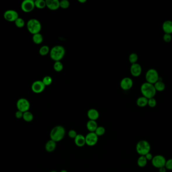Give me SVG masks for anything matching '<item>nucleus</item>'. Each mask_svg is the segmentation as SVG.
Listing matches in <instances>:
<instances>
[{
  "label": "nucleus",
  "instance_id": "9b49d317",
  "mask_svg": "<svg viewBox=\"0 0 172 172\" xmlns=\"http://www.w3.org/2000/svg\"><path fill=\"white\" fill-rule=\"evenodd\" d=\"M4 17L7 21L15 22L17 19L19 18V15L16 11L13 10H9L5 12Z\"/></svg>",
  "mask_w": 172,
  "mask_h": 172
},
{
  "label": "nucleus",
  "instance_id": "2f4dec72",
  "mask_svg": "<svg viewBox=\"0 0 172 172\" xmlns=\"http://www.w3.org/2000/svg\"><path fill=\"white\" fill-rule=\"evenodd\" d=\"M60 7L62 8L63 9H67L70 6V3L67 0H62L60 1Z\"/></svg>",
  "mask_w": 172,
  "mask_h": 172
},
{
  "label": "nucleus",
  "instance_id": "4be33fe9",
  "mask_svg": "<svg viewBox=\"0 0 172 172\" xmlns=\"http://www.w3.org/2000/svg\"><path fill=\"white\" fill-rule=\"evenodd\" d=\"M154 85L156 91L158 92H163L166 88L165 83L162 81L159 80Z\"/></svg>",
  "mask_w": 172,
  "mask_h": 172
},
{
  "label": "nucleus",
  "instance_id": "c9c22d12",
  "mask_svg": "<svg viewBox=\"0 0 172 172\" xmlns=\"http://www.w3.org/2000/svg\"><path fill=\"white\" fill-rule=\"evenodd\" d=\"M77 135H78V134L74 130H70L68 132V136H69V137L72 138V139H74L76 137Z\"/></svg>",
  "mask_w": 172,
  "mask_h": 172
},
{
  "label": "nucleus",
  "instance_id": "72a5a7b5",
  "mask_svg": "<svg viewBox=\"0 0 172 172\" xmlns=\"http://www.w3.org/2000/svg\"><path fill=\"white\" fill-rule=\"evenodd\" d=\"M147 105L150 108H154L157 105V101L154 98H151L148 99V104Z\"/></svg>",
  "mask_w": 172,
  "mask_h": 172
},
{
  "label": "nucleus",
  "instance_id": "c85d7f7f",
  "mask_svg": "<svg viewBox=\"0 0 172 172\" xmlns=\"http://www.w3.org/2000/svg\"><path fill=\"white\" fill-rule=\"evenodd\" d=\"M95 133L98 137L103 135L105 133V129L103 126H98L95 131Z\"/></svg>",
  "mask_w": 172,
  "mask_h": 172
},
{
  "label": "nucleus",
  "instance_id": "423d86ee",
  "mask_svg": "<svg viewBox=\"0 0 172 172\" xmlns=\"http://www.w3.org/2000/svg\"><path fill=\"white\" fill-rule=\"evenodd\" d=\"M145 79L147 82L150 84H155L159 80V75L158 71L154 69H149L145 74Z\"/></svg>",
  "mask_w": 172,
  "mask_h": 172
},
{
  "label": "nucleus",
  "instance_id": "6e6552de",
  "mask_svg": "<svg viewBox=\"0 0 172 172\" xmlns=\"http://www.w3.org/2000/svg\"><path fill=\"white\" fill-rule=\"evenodd\" d=\"M166 159L164 156L161 155H157L154 156L152 160V165L156 168H161V167H165Z\"/></svg>",
  "mask_w": 172,
  "mask_h": 172
},
{
  "label": "nucleus",
  "instance_id": "0eeeda50",
  "mask_svg": "<svg viewBox=\"0 0 172 172\" xmlns=\"http://www.w3.org/2000/svg\"><path fill=\"white\" fill-rule=\"evenodd\" d=\"M16 106L18 111L24 113L29 111V109L30 107V104L27 99L21 98L17 101Z\"/></svg>",
  "mask_w": 172,
  "mask_h": 172
},
{
  "label": "nucleus",
  "instance_id": "5701e85b",
  "mask_svg": "<svg viewBox=\"0 0 172 172\" xmlns=\"http://www.w3.org/2000/svg\"><path fill=\"white\" fill-rule=\"evenodd\" d=\"M32 40L33 42H34L35 44H41L44 38L42 35H41L40 33H38L33 35Z\"/></svg>",
  "mask_w": 172,
  "mask_h": 172
},
{
  "label": "nucleus",
  "instance_id": "a211bd4d",
  "mask_svg": "<svg viewBox=\"0 0 172 172\" xmlns=\"http://www.w3.org/2000/svg\"><path fill=\"white\" fill-rule=\"evenodd\" d=\"M163 31L165 33L171 35L172 33V21L171 20H166L163 23L162 25Z\"/></svg>",
  "mask_w": 172,
  "mask_h": 172
},
{
  "label": "nucleus",
  "instance_id": "a878e982",
  "mask_svg": "<svg viewBox=\"0 0 172 172\" xmlns=\"http://www.w3.org/2000/svg\"><path fill=\"white\" fill-rule=\"evenodd\" d=\"M34 4L35 7L39 9H42L46 7V2L44 0H36L34 1Z\"/></svg>",
  "mask_w": 172,
  "mask_h": 172
},
{
  "label": "nucleus",
  "instance_id": "f03ea898",
  "mask_svg": "<svg viewBox=\"0 0 172 172\" xmlns=\"http://www.w3.org/2000/svg\"><path fill=\"white\" fill-rule=\"evenodd\" d=\"M140 91L143 97H146L148 99L154 98L157 93L154 84H150L148 82L143 83L141 85Z\"/></svg>",
  "mask_w": 172,
  "mask_h": 172
},
{
  "label": "nucleus",
  "instance_id": "20e7f679",
  "mask_svg": "<svg viewBox=\"0 0 172 172\" xmlns=\"http://www.w3.org/2000/svg\"><path fill=\"white\" fill-rule=\"evenodd\" d=\"M41 27V24L39 21L36 19H31L27 22V30L33 35L39 33Z\"/></svg>",
  "mask_w": 172,
  "mask_h": 172
},
{
  "label": "nucleus",
  "instance_id": "6ab92c4d",
  "mask_svg": "<svg viewBox=\"0 0 172 172\" xmlns=\"http://www.w3.org/2000/svg\"><path fill=\"white\" fill-rule=\"evenodd\" d=\"M56 147V142L50 139L46 143L45 145V150L47 152H54Z\"/></svg>",
  "mask_w": 172,
  "mask_h": 172
},
{
  "label": "nucleus",
  "instance_id": "b1692460",
  "mask_svg": "<svg viewBox=\"0 0 172 172\" xmlns=\"http://www.w3.org/2000/svg\"><path fill=\"white\" fill-rule=\"evenodd\" d=\"M147 163V160L145 156H140L138 157L137 161L138 166L140 168H143L145 167Z\"/></svg>",
  "mask_w": 172,
  "mask_h": 172
},
{
  "label": "nucleus",
  "instance_id": "9d476101",
  "mask_svg": "<svg viewBox=\"0 0 172 172\" xmlns=\"http://www.w3.org/2000/svg\"><path fill=\"white\" fill-rule=\"evenodd\" d=\"M34 1L33 0H25L23 1L21 5L22 11L25 13H29L34 9Z\"/></svg>",
  "mask_w": 172,
  "mask_h": 172
},
{
  "label": "nucleus",
  "instance_id": "412c9836",
  "mask_svg": "<svg viewBox=\"0 0 172 172\" xmlns=\"http://www.w3.org/2000/svg\"><path fill=\"white\" fill-rule=\"evenodd\" d=\"M148 104V99H147L146 97H140L138 98L137 101H136V104L138 106L143 108L145 106H147Z\"/></svg>",
  "mask_w": 172,
  "mask_h": 172
},
{
  "label": "nucleus",
  "instance_id": "aec40b11",
  "mask_svg": "<svg viewBox=\"0 0 172 172\" xmlns=\"http://www.w3.org/2000/svg\"><path fill=\"white\" fill-rule=\"evenodd\" d=\"M86 127L89 132H95L98 126L96 121L89 120V121L87 122Z\"/></svg>",
  "mask_w": 172,
  "mask_h": 172
},
{
  "label": "nucleus",
  "instance_id": "2eb2a0df",
  "mask_svg": "<svg viewBox=\"0 0 172 172\" xmlns=\"http://www.w3.org/2000/svg\"><path fill=\"white\" fill-rule=\"evenodd\" d=\"M46 6L51 10H56L60 7L58 0H46Z\"/></svg>",
  "mask_w": 172,
  "mask_h": 172
},
{
  "label": "nucleus",
  "instance_id": "4468645a",
  "mask_svg": "<svg viewBox=\"0 0 172 172\" xmlns=\"http://www.w3.org/2000/svg\"><path fill=\"white\" fill-rule=\"evenodd\" d=\"M142 72V68L138 63L132 64L131 67V73L134 77H138Z\"/></svg>",
  "mask_w": 172,
  "mask_h": 172
},
{
  "label": "nucleus",
  "instance_id": "58836bf2",
  "mask_svg": "<svg viewBox=\"0 0 172 172\" xmlns=\"http://www.w3.org/2000/svg\"><path fill=\"white\" fill-rule=\"evenodd\" d=\"M146 157V159H147V161H152V158H153V156H152V154L150 153V152H149L148 154H147L145 156Z\"/></svg>",
  "mask_w": 172,
  "mask_h": 172
},
{
  "label": "nucleus",
  "instance_id": "7c9ffc66",
  "mask_svg": "<svg viewBox=\"0 0 172 172\" xmlns=\"http://www.w3.org/2000/svg\"><path fill=\"white\" fill-rule=\"evenodd\" d=\"M42 82L45 85V86H49L53 82V79L49 76H46L44 77L42 80Z\"/></svg>",
  "mask_w": 172,
  "mask_h": 172
},
{
  "label": "nucleus",
  "instance_id": "1a4fd4ad",
  "mask_svg": "<svg viewBox=\"0 0 172 172\" xmlns=\"http://www.w3.org/2000/svg\"><path fill=\"white\" fill-rule=\"evenodd\" d=\"M98 137L95 132H89L85 136L86 145L90 147L94 146L98 142Z\"/></svg>",
  "mask_w": 172,
  "mask_h": 172
},
{
  "label": "nucleus",
  "instance_id": "393cba45",
  "mask_svg": "<svg viewBox=\"0 0 172 172\" xmlns=\"http://www.w3.org/2000/svg\"><path fill=\"white\" fill-rule=\"evenodd\" d=\"M22 118L26 122H31L33 120L34 117H33V115L32 113L29 112V111H27V112L23 113V115Z\"/></svg>",
  "mask_w": 172,
  "mask_h": 172
},
{
  "label": "nucleus",
  "instance_id": "cd10ccee",
  "mask_svg": "<svg viewBox=\"0 0 172 172\" xmlns=\"http://www.w3.org/2000/svg\"><path fill=\"white\" fill-rule=\"evenodd\" d=\"M49 51H50V49H49V48L48 46H44L40 48L39 53L40 55L44 56L47 55L49 53Z\"/></svg>",
  "mask_w": 172,
  "mask_h": 172
},
{
  "label": "nucleus",
  "instance_id": "dca6fc26",
  "mask_svg": "<svg viewBox=\"0 0 172 172\" xmlns=\"http://www.w3.org/2000/svg\"><path fill=\"white\" fill-rule=\"evenodd\" d=\"M88 117L90 120L96 121L99 117V113L95 109H91L87 112Z\"/></svg>",
  "mask_w": 172,
  "mask_h": 172
},
{
  "label": "nucleus",
  "instance_id": "4c0bfd02",
  "mask_svg": "<svg viewBox=\"0 0 172 172\" xmlns=\"http://www.w3.org/2000/svg\"><path fill=\"white\" fill-rule=\"evenodd\" d=\"M23 113L19 111H17L16 113H15V117L17 118V119H21L23 118Z\"/></svg>",
  "mask_w": 172,
  "mask_h": 172
},
{
  "label": "nucleus",
  "instance_id": "ddd939ff",
  "mask_svg": "<svg viewBox=\"0 0 172 172\" xmlns=\"http://www.w3.org/2000/svg\"><path fill=\"white\" fill-rule=\"evenodd\" d=\"M132 79L129 77H125L122 79L120 82V87L124 90H128L132 88L133 86Z\"/></svg>",
  "mask_w": 172,
  "mask_h": 172
},
{
  "label": "nucleus",
  "instance_id": "f3484780",
  "mask_svg": "<svg viewBox=\"0 0 172 172\" xmlns=\"http://www.w3.org/2000/svg\"><path fill=\"white\" fill-rule=\"evenodd\" d=\"M74 143L78 147H83L86 145L85 136L81 134H78L74 139Z\"/></svg>",
  "mask_w": 172,
  "mask_h": 172
},
{
  "label": "nucleus",
  "instance_id": "f704fd0d",
  "mask_svg": "<svg viewBox=\"0 0 172 172\" xmlns=\"http://www.w3.org/2000/svg\"><path fill=\"white\" fill-rule=\"evenodd\" d=\"M165 167L167 168V170H172V159H168V160L166 161Z\"/></svg>",
  "mask_w": 172,
  "mask_h": 172
},
{
  "label": "nucleus",
  "instance_id": "79ce46f5",
  "mask_svg": "<svg viewBox=\"0 0 172 172\" xmlns=\"http://www.w3.org/2000/svg\"><path fill=\"white\" fill-rule=\"evenodd\" d=\"M60 172H67V170H62Z\"/></svg>",
  "mask_w": 172,
  "mask_h": 172
},
{
  "label": "nucleus",
  "instance_id": "37998d69",
  "mask_svg": "<svg viewBox=\"0 0 172 172\" xmlns=\"http://www.w3.org/2000/svg\"><path fill=\"white\" fill-rule=\"evenodd\" d=\"M50 172H58V171H51Z\"/></svg>",
  "mask_w": 172,
  "mask_h": 172
},
{
  "label": "nucleus",
  "instance_id": "7ed1b4c3",
  "mask_svg": "<svg viewBox=\"0 0 172 172\" xmlns=\"http://www.w3.org/2000/svg\"><path fill=\"white\" fill-rule=\"evenodd\" d=\"M65 49L62 46H55L51 49L50 57L55 62L60 61L65 56Z\"/></svg>",
  "mask_w": 172,
  "mask_h": 172
},
{
  "label": "nucleus",
  "instance_id": "473e14b6",
  "mask_svg": "<svg viewBox=\"0 0 172 172\" xmlns=\"http://www.w3.org/2000/svg\"><path fill=\"white\" fill-rule=\"evenodd\" d=\"M15 25L18 28H22L25 25V22L23 19L21 18H18L15 21Z\"/></svg>",
  "mask_w": 172,
  "mask_h": 172
},
{
  "label": "nucleus",
  "instance_id": "ea45409f",
  "mask_svg": "<svg viewBox=\"0 0 172 172\" xmlns=\"http://www.w3.org/2000/svg\"><path fill=\"white\" fill-rule=\"evenodd\" d=\"M167 168L165 167H161V168H159V172H166Z\"/></svg>",
  "mask_w": 172,
  "mask_h": 172
},
{
  "label": "nucleus",
  "instance_id": "39448f33",
  "mask_svg": "<svg viewBox=\"0 0 172 172\" xmlns=\"http://www.w3.org/2000/svg\"><path fill=\"white\" fill-rule=\"evenodd\" d=\"M136 150L140 156H145L147 154L150 152V145L148 141L142 140L138 141L136 146Z\"/></svg>",
  "mask_w": 172,
  "mask_h": 172
},
{
  "label": "nucleus",
  "instance_id": "c756f323",
  "mask_svg": "<svg viewBox=\"0 0 172 172\" xmlns=\"http://www.w3.org/2000/svg\"><path fill=\"white\" fill-rule=\"evenodd\" d=\"M138 60V56L136 54L132 53L129 56V61L131 64H135Z\"/></svg>",
  "mask_w": 172,
  "mask_h": 172
},
{
  "label": "nucleus",
  "instance_id": "f257e3e1",
  "mask_svg": "<svg viewBox=\"0 0 172 172\" xmlns=\"http://www.w3.org/2000/svg\"><path fill=\"white\" fill-rule=\"evenodd\" d=\"M65 135V128L60 125L54 127L50 132V138L51 140L55 142L61 141Z\"/></svg>",
  "mask_w": 172,
  "mask_h": 172
},
{
  "label": "nucleus",
  "instance_id": "e433bc0d",
  "mask_svg": "<svg viewBox=\"0 0 172 172\" xmlns=\"http://www.w3.org/2000/svg\"><path fill=\"white\" fill-rule=\"evenodd\" d=\"M163 40L166 42H170L172 40V36L170 34H167L165 33V35L163 36Z\"/></svg>",
  "mask_w": 172,
  "mask_h": 172
},
{
  "label": "nucleus",
  "instance_id": "a19ab883",
  "mask_svg": "<svg viewBox=\"0 0 172 172\" xmlns=\"http://www.w3.org/2000/svg\"><path fill=\"white\" fill-rule=\"evenodd\" d=\"M78 1L80 2V3H84L87 2L86 0H79Z\"/></svg>",
  "mask_w": 172,
  "mask_h": 172
},
{
  "label": "nucleus",
  "instance_id": "bb28decb",
  "mask_svg": "<svg viewBox=\"0 0 172 172\" xmlns=\"http://www.w3.org/2000/svg\"><path fill=\"white\" fill-rule=\"evenodd\" d=\"M53 68L55 71L58 72L62 71V70H63V64L60 61L55 62L54 65H53Z\"/></svg>",
  "mask_w": 172,
  "mask_h": 172
},
{
  "label": "nucleus",
  "instance_id": "f8f14e48",
  "mask_svg": "<svg viewBox=\"0 0 172 172\" xmlns=\"http://www.w3.org/2000/svg\"><path fill=\"white\" fill-rule=\"evenodd\" d=\"M45 87V85L42 81L37 80L33 83L31 86V90L35 94H40L44 92Z\"/></svg>",
  "mask_w": 172,
  "mask_h": 172
}]
</instances>
